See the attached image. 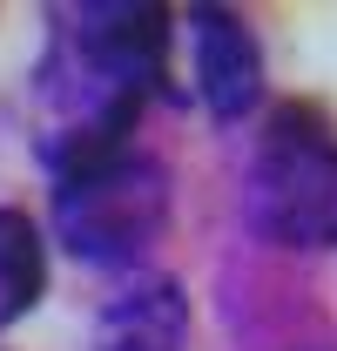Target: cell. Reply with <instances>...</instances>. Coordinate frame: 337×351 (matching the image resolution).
<instances>
[{
  "label": "cell",
  "mask_w": 337,
  "mask_h": 351,
  "mask_svg": "<svg viewBox=\"0 0 337 351\" xmlns=\"http://www.w3.org/2000/svg\"><path fill=\"white\" fill-rule=\"evenodd\" d=\"M250 230L284 250H337V129L317 108H277L243 182Z\"/></svg>",
  "instance_id": "1"
},
{
  "label": "cell",
  "mask_w": 337,
  "mask_h": 351,
  "mask_svg": "<svg viewBox=\"0 0 337 351\" xmlns=\"http://www.w3.org/2000/svg\"><path fill=\"white\" fill-rule=\"evenodd\" d=\"M168 230V169L149 156H115L95 169L54 176V237L68 257L122 270L149 257V243Z\"/></svg>",
  "instance_id": "2"
},
{
  "label": "cell",
  "mask_w": 337,
  "mask_h": 351,
  "mask_svg": "<svg viewBox=\"0 0 337 351\" xmlns=\"http://www.w3.org/2000/svg\"><path fill=\"white\" fill-rule=\"evenodd\" d=\"M54 47L149 101L168 75V14L149 0H82L54 14Z\"/></svg>",
  "instance_id": "3"
},
{
  "label": "cell",
  "mask_w": 337,
  "mask_h": 351,
  "mask_svg": "<svg viewBox=\"0 0 337 351\" xmlns=\"http://www.w3.org/2000/svg\"><path fill=\"white\" fill-rule=\"evenodd\" d=\"M189 41H196V95L216 122H236L263 101V47L229 7H189Z\"/></svg>",
  "instance_id": "4"
},
{
  "label": "cell",
  "mask_w": 337,
  "mask_h": 351,
  "mask_svg": "<svg viewBox=\"0 0 337 351\" xmlns=\"http://www.w3.org/2000/svg\"><path fill=\"white\" fill-rule=\"evenodd\" d=\"M189 338V298L175 277H135L95 311L88 351H182Z\"/></svg>",
  "instance_id": "5"
},
{
  "label": "cell",
  "mask_w": 337,
  "mask_h": 351,
  "mask_svg": "<svg viewBox=\"0 0 337 351\" xmlns=\"http://www.w3.org/2000/svg\"><path fill=\"white\" fill-rule=\"evenodd\" d=\"M41 291H47L41 230H34V217H21V210H0V331L21 324Z\"/></svg>",
  "instance_id": "6"
}]
</instances>
